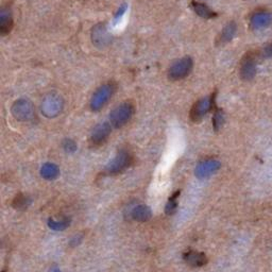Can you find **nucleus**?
I'll list each match as a JSON object with an SVG mask.
<instances>
[{"label": "nucleus", "mask_w": 272, "mask_h": 272, "mask_svg": "<svg viewBox=\"0 0 272 272\" xmlns=\"http://www.w3.org/2000/svg\"><path fill=\"white\" fill-rule=\"evenodd\" d=\"M117 90V84L114 81H108L96 88L90 100V108L92 112H99L112 99Z\"/></svg>", "instance_id": "f257e3e1"}, {"label": "nucleus", "mask_w": 272, "mask_h": 272, "mask_svg": "<svg viewBox=\"0 0 272 272\" xmlns=\"http://www.w3.org/2000/svg\"><path fill=\"white\" fill-rule=\"evenodd\" d=\"M64 110V99L56 92H48L40 102V113L46 118H56Z\"/></svg>", "instance_id": "f03ea898"}, {"label": "nucleus", "mask_w": 272, "mask_h": 272, "mask_svg": "<svg viewBox=\"0 0 272 272\" xmlns=\"http://www.w3.org/2000/svg\"><path fill=\"white\" fill-rule=\"evenodd\" d=\"M135 113V106L131 101H124L118 104L110 113V124L116 129H120L129 122Z\"/></svg>", "instance_id": "7ed1b4c3"}, {"label": "nucleus", "mask_w": 272, "mask_h": 272, "mask_svg": "<svg viewBox=\"0 0 272 272\" xmlns=\"http://www.w3.org/2000/svg\"><path fill=\"white\" fill-rule=\"evenodd\" d=\"M194 68V61L190 56H183L178 58L169 66L167 76L170 81H181L188 76Z\"/></svg>", "instance_id": "20e7f679"}, {"label": "nucleus", "mask_w": 272, "mask_h": 272, "mask_svg": "<svg viewBox=\"0 0 272 272\" xmlns=\"http://www.w3.org/2000/svg\"><path fill=\"white\" fill-rule=\"evenodd\" d=\"M11 113L17 122H30L36 117V108L28 98H20L12 104Z\"/></svg>", "instance_id": "39448f33"}, {"label": "nucleus", "mask_w": 272, "mask_h": 272, "mask_svg": "<svg viewBox=\"0 0 272 272\" xmlns=\"http://www.w3.org/2000/svg\"><path fill=\"white\" fill-rule=\"evenodd\" d=\"M133 163V156L132 153L128 149H120L115 158L110 162L108 166L106 167V174L110 176L118 174L126 168H129Z\"/></svg>", "instance_id": "423d86ee"}, {"label": "nucleus", "mask_w": 272, "mask_h": 272, "mask_svg": "<svg viewBox=\"0 0 272 272\" xmlns=\"http://www.w3.org/2000/svg\"><path fill=\"white\" fill-rule=\"evenodd\" d=\"M212 106H214V96L212 95L210 97L200 98L196 101L190 108V120L196 124L201 122L210 112Z\"/></svg>", "instance_id": "0eeeda50"}, {"label": "nucleus", "mask_w": 272, "mask_h": 272, "mask_svg": "<svg viewBox=\"0 0 272 272\" xmlns=\"http://www.w3.org/2000/svg\"><path fill=\"white\" fill-rule=\"evenodd\" d=\"M112 133V124L110 122H101L95 126L90 135V144L92 147H100L104 144Z\"/></svg>", "instance_id": "6e6552de"}, {"label": "nucleus", "mask_w": 272, "mask_h": 272, "mask_svg": "<svg viewBox=\"0 0 272 272\" xmlns=\"http://www.w3.org/2000/svg\"><path fill=\"white\" fill-rule=\"evenodd\" d=\"M90 38L92 44L97 48L108 47L112 42V36L108 32L106 24L102 22L94 26L90 32Z\"/></svg>", "instance_id": "1a4fd4ad"}, {"label": "nucleus", "mask_w": 272, "mask_h": 272, "mask_svg": "<svg viewBox=\"0 0 272 272\" xmlns=\"http://www.w3.org/2000/svg\"><path fill=\"white\" fill-rule=\"evenodd\" d=\"M240 78L244 81H251L256 74V58L253 54H246L240 62Z\"/></svg>", "instance_id": "9d476101"}, {"label": "nucleus", "mask_w": 272, "mask_h": 272, "mask_svg": "<svg viewBox=\"0 0 272 272\" xmlns=\"http://www.w3.org/2000/svg\"><path fill=\"white\" fill-rule=\"evenodd\" d=\"M220 167H221V164L218 160L206 158V160H201L197 165L194 170V174H196V176H198L199 178H206L210 176L212 174L217 172L220 169Z\"/></svg>", "instance_id": "9b49d317"}, {"label": "nucleus", "mask_w": 272, "mask_h": 272, "mask_svg": "<svg viewBox=\"0 0 272 272\" xmlns=\"http://www.w3.org/2000/svg\"><path fill=\"white\" fill-rule=\"evenodd\" d=\"M272 24V14L267 10H258L250 17V27L253 30H262Z\"/></svg>", "instance_id": "f8f14e48"}, {"label": "nucleus", "mask_w": 272, "mask_h": 272, "mask_svg": "<svg viewBox=\"0 0 272 272\" xmlns=\"http://www.w3.org/2000/svg\"><path fill=\"white\" fill-rule=\"evenodd\" d=\"M14 18L12 8L8 4H4L0 8V33L2 36H6L13 29Z\"/></svg>", "instance_id": "ddd939ff"}, {"label": "nucleus", "mask_w": 272, "mask_h": 272, "mask_svg": "<svg viewBox=\"0 0 272 272\" xmlns=\"http://www.w3.org/2000/svg\"><path fill=\"white\" fill-rule=\"evenodd\" d=\"M237 31V24L235 22H230L228 24H226L224 29L221 30V32L219 33V36H217L216 40V44L218 46H222L228 44V42H231Z\"/></svg>", "instance_id": "4468645a"}, {"label": "nucleus", "mask_w": 272, "mask_h": 272, "mask_svg": "<svg viewBox=\"0 0 272 272\" xmlns=\"http://www.w3.org/2000/svg\"><path fill=\"white\" fill-rule=\"evenodd\" d=\"M184 260L187 264H188V265H190L192 267H201L203 265H206V255H204L203 253L194 252V251H190L188 253H186L184 255Z\"/></svg>", "instance_id": "2eb2a0df"}, {"label": "nucleus", "mask_w": 272, "mask_h": 272, "mask_svg": "<svg viewBox=\"0 0 272 272\" xmlns=\"http://www.w3.org/2000/svg\"><path fill=\"white\" fill-rule=\"evenodd\" d=\"M192 6L194 12L197 15H199L200 17H202V18L210 20L217 15L214 11L212 10V8H210L206 4H204L194 2H192Z\"/></svg>", "instance_id": "dca6fc26"}, {"label": "nucleus", "mask_w": 272, "mask_h": 272, "mask_svg": "<svg viewBox=\"0 0 272 272\" xmlns=\"http://www.w3.org/2000/svg\"><path fill=\"white\" fill-rule=\"evenodd\" d=\"M60 174L58 167L54 163H46L40 168V176L46 180H54Z\"/></svg>", "instance_id": "f3484780"}, {"label": "nucleus", "mask_w": 272, "mask_h": 272, "mask_svg": "<svg viewBox=\"0 0 272 272\" xmlns=\"http://www.w3.org/2000/svg\"><path fill=\"white\" fill-rule=\"evenodd\" d=\"M151 210L146 206H138L132 210V218L140 222H144L151 218Z\"/></svg>", "instance_id": "a211bd4d"}, {"label": "nucleus", "mask_w": 272, "mask_h": 272, "mask_svg": "<svg viewBox=\"0 0 272 272\" xmlns=\"http://www.w3.org/2000/svg\"><path fill=\"white\" fill-rule=\"evenodd\" d=\"M31 202L32 201H31L29 196L18 194V196H16L14 201H13V206L17 210H24L30 206Z\"/></svg>", "instance_id": "6ab92c4d"}, {"label": "nucleus", "mask_w": 272, "mask_h": 272, "mask_svg": "<svg viewBox=\"0 0 272 272\" xmlns=\"http://www.w3.org/2000/svg\"><path fill=\"white\" fill-rule=\"evenodd\" d=\"M70 221L68 220L67 218L65 219H61V220H54V219H50L48 221V226L54 230V231H64V230L70 226Z\"/></svg>", "instance_id": "aec40b11"}, {"label": "nucleus", "mask_w": 272, "mask_h": 272, "mask_svg": "<svg viewBox=\"0 0 272 272\" xmlns=\"http://www.w3.org/2000/svg\"><path fill=\"white\" fill-rule=\"evenodd\" d=\"M212 124H214V129L216 131H218L222 124H224V113L221 112L220 110H217L215 114H214V118H212Z\"/></svg>", "instance_id": "412c9836"}, {"label": "nucleus", "mask_w": 272, "mask_h": 272, "mask_svg": "<svg viewBox=\"0 0 272 272\" xmlns=\"http://www.w3.org/2000/svg\"><path fill=\"white\" fill-rule=\"evenodd\" d=\"M178 192H176V194H174V197H172V198H170L169 202L167 203V206H166V212H167L168 215L174 214V212L176 210V206H176V198L178 197Z\"/></svg>", "instance_id": "4be33fe9"}, {"label": "nucleus", "mask_w": 272, "mask_h": 272, "mask_svg": "<svg viewBox=\"0 0 272 272\" xmlns=\"http://www.w3.org/2000/svg\"><path fill=\"white\" fill-rule=\"evenodd\" d=\"M63 149L68 153L74 152L76 150V144L72 140H65L63 142Z\"/></svg>", "instance_id": "5701e85b"}, {"label": "nucleus", "mask_w": 272, "mask_h": 272, "mask_svg": "<svg viewBox=\"0 0 272 272\" xmlns=\"http://www.w3.org/2000/svg\"><path fill=\"white\" fill-rule=\"evenodd\" d=\"M262 56L267 58H272V42H269L268 45H266L262 49Z\"/></svg>", "instance_id": "b1692460"}]
</instances>
